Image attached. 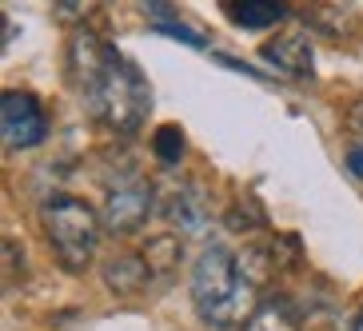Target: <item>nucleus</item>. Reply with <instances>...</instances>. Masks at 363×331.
<instances>
[{
	"instance_id": "1",
	"label": "nucleus",
	"mask_w": 363,
	"mask_h": 331,
	"mask_svg": "<svg viewBox=\"0 0 363 331\" xmlns=\"http://www.w3.org/2000/svg\"><path fill=\"white\" fill-rule=\"evenodd\" d=\"M65 64L68 80L84 96L96 124H104L108 132H116L124 140H132L144 128V120L152 112V88L136 68V60H128L112 40H104L92 28H76L68 40Z\"/></svg>"
},
{
	"instance_id": "2",
	"label": "nucleus",
	"mask_w": 363,
	"mask_h": 331,
	"mask_svg": "<svg viewBox=\"0 0 363 331\" xmlns=\"http://www.w3.org/2000/svg\"><path fill=\"white\" fill-rule=\"evenodd\" d=\"M252 291L256 288L240 276L235 252H228L224 244L203 247L192 267V303L208 327L224 331V327H235L240 320L247 323V315L259 308Z\"/></svg>"
},
{
	"instance_id": "3",
	"label": "nucleus",
	"mask_w": 363,
	"mask_h": 331,
	"mask_svg": "<svg viewBox=\"0 0 363 331\" xmlns=\"http://www.w3.org/2000/svg\"><path fill=\"white\" fill-rule=\"evenodd\" d=\"M40 224H44V235H48V247L60 267L68 271H84L92 264L100 247V224L96 212L88 208L84 200L60 192V196H48L40 203Z\"/></svg>"
},
{
	"instance_id": "4",
	"label": "nucleus",
	"mask_w": 363,
	"mask_h": 331,
	"mask_svg": "<svg viewBox=\"0 0 363 331\" xmlns=\"http://www.w3.org/2000/svg\"><path fill=\"white\" fill-rule=\"evenodd\" d=\"M0 136H4V144L16 148V152L44 144V136H48V112H44V104L33 92L9 88V92L0 96Z\"/></svg>"
},
{
	"instance_id": "5",
	"label": "nucleus",
	"mask_w": 363,
	"mask_h": 331,
	"mask_svg": "<svg viewBox=\"0 0 363 331\" xmlns=\"http://www.w3.org/2000/svg\"><path fill=\"white\" fill-rule=\"evenodd\" d=\"M152 200H156V196H152V184L140 180L136 172H132V176H124V180H116L112 188H108L100 220H104V228L112 235H132V232H140V228L148 224Z\"/></svg>"
},
{
	"instance_id": "6",
	"label": "nucleus",
	"mask_w": 363,
	"mask_h": 331,
	"mask_svg": "<svg viewBox=\"0 0 363 331\" xmlns=\"http://www.w3.org/2000/svg\"><path fill=\"white\" fill-rule=\"evenodd\" d=\"M264 60L276 72L284 76H296V80H308L311 72H315V52H311V40L308 36H276V40H267L264 44Z\"/></svg>"
},
{
	"instance_id": "7",
	"label": "nucleus",
	"mask_w": 363,
	"mask_h": 331,
	"mask_svg": "<svg viewBox=\"0 0 363 331\" xmlns=\"http://www.w3.org/2000/svg\"><path fill=\"white\" fill-rule=\"evenodd\" d=\"M164 215L172 220L176 232L200 235L203 228H208V200H203V188H200V184H184L180 192L164 203Z\"/></svg>"
},
{
	"instance_id": "8",
	"label": "nucleus",
	"mask_w": 363,
	"mask_h": 331,
	"mask_svg": "<svg viewBox=\"0 0 363 331\" xmlns=\"http://www.w3.org/2000/svg\"><path fill=\"white\" fill-rule=\"evenodd\" d=\"M148 264H144V256H116V259H108L104 264V284L116 296H136V291L148 288Z\"/></svg>"
},
{
	"instance_id": "9",
	"label": "nucleus",
	"mask_w": 363,
	"mask_h": 331,
	"mask_svg": "<svg viewBox=\"0 0 363 331\" xmlns=\"http://www.w3.org/2000/svg\"><path fill=\"white\" fill-rule=\"evenodd\" d=\"M228 21L240 28H272L288 16V4L279 0H228Z\"/></svg>"
},
{
	"instance_id": "10",
	"label": "nucleus",
	"mask_w": 363,
	"mask_h": 331,
	"mask_svg": "<svg viewBox=\"0 0 363 331\" xmlns=\"http://www.w3.org/2000/svg\"><path fill=\"white\" fill-rule=\"evenodd\" d=\"M291 327H296V311H291V299L284 296H264L259 308L244 323V331H291Z\"/></svg>"
},
{
	"instance_id": "11",
	"label": "nucleus",
	"mask_w": 363,
	"mask_h": 331,
	"mask_svg": "<svg viewBox=\"0 0 363 331\" xmlns=\"http://www.w3.org/2000/svg\"><path fill=\"white\" fill-rule=\"evenodd\" d=\"M140 256H144V264H148L152 276H160V271L172 276L176 264H180V240H176V235H152Z\"/></svg>"
},
{
	"instance_id": "12",
	"label": "nucleus",
	"mask_w": 363,
	"mask_h": 331,
	"mask_svg": "<svg viewBox=\"0 0 363 331\" xmlns=\"http://www.w3.org/2000/svg\"><path fill=\"white\" fill-rule=\"evenodd\" d=\"M184 132L176 128V124H164L160 132H156V160L164 164V168H180L184 164Z\"/></svg>"
},
{
	"instance_id": "13",
	"label": "nucleus",
	"mask_w": 363,
	"mask_h": 331,
	"mask_svg": "<svg viewBox=\"0 0 363 331\" xmlns=\"http://www.w3.org/2000/svg\"><path fill=\"white\" fill-rule=\"evenodd\" d=\"M0 256H4V288H12V284L24 276V256H21V247L12 244V240L0 244Z\"/></svg>"
},
{
	"instance_id": "14",
	"label": "nucleus",
	"mask_w": 363,
	"mask_h": 331,
	"mask_svg": "<svg viewBox=\"0 0 363 331\" xmlns=\"http://www.w3.org/2000/svg\"><path fill=\"white\" fill-rule=\"evenodd\" d=\"M92 9H96V4H80V0H68V4H56V16H60V21H84Z\"/></svg>"
},
{
	"instance_id": "15",
	"label": "nucleus",
	"mask_w": 363,
	"mask_h": 331,
	"mask_svg": "<svg viewBox=\"0 0 363 331\" xmlns=\"http://www.w3.org/2000/svg\"><path fill=\"white\" fill-rule=\"evenodd\" d=\"M347 128H352L355 144L363 148V100H355V104H352V112H347Z\"/></svg>"
},
{
	"instance_id": "16",
	"label": "nucleus",
	"mask_w": 363,
	"mask_h": 331,
	"mask_svg": "<svg viewBox=\"0 0 363 331\" xmlns=\"http://www.w3.org/2000/svg\"><path fill=\"white\" fill-rule=\"evenodd\" d=\"M347 168H352L355 176L363 180V148H359V144H352V148H347Z\"/></svg>"
},
{
	"instance_id": "17",
	"label": "nucleus",
	"mask_w": 363,
	"mask_h": 331,
	"mask_svg": "<svg viewBox=\"0 0 363 331\" xmlns=\"http://www.w3.org/2000/svg\"><path fill=\"white\" fill-rule=\"evenodd\" d=\"M352 331H363V308H359V315L352 320Z\"/></svg>"
}]
</instances>
